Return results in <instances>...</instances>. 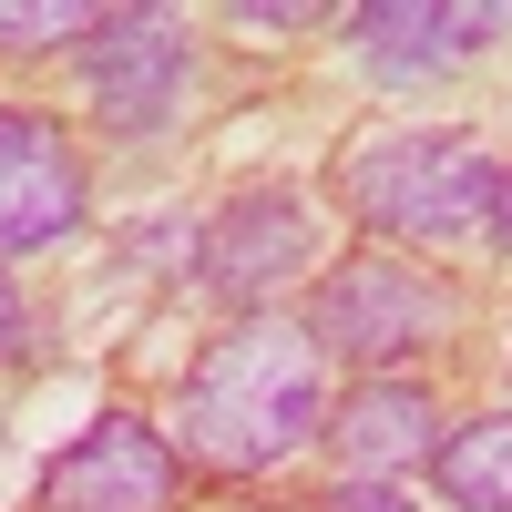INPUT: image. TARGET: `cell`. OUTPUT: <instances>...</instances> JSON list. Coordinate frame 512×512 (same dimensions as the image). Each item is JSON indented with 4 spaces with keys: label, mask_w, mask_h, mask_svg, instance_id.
<instances>
[{
    "label": "cell",
    "mask_w": 512,
    "mask_h": 512,
    "mask_svg": "<svg viewBox=\"0 0 512 512\" xmlns=\"http://www.w3.org/2000/svg\"><path fill=\"white\" fill-rule=\"evenodd\" d=\"M431 482H441V502H461V512H512V410L461 420V431L431 451Z\"/></svg>",
    "instance_id": "10"
},
{
    "label": "cell",
    "mask_w": 512,
    "mask_h": 512,
    "mask_svg": "<svg viewBox=\"0 0 512 512\" xmlns=\"http://www.w3.org/2000/svg\"><path fill=\"white\" fill-rule=\"evenodd\" d=\"M11 328H21V308H11V287H0V338H11Z\"/></svg>",
    "instance_id": "14"
},
{
    "label": "cell",
    "mask_w": 512,
    "mask_h": 512,
    "mask_svg": "<svg viewBox=\"0 0 512 512\" xmlns=\"http://www.w3.org/2000/svg\"><path fill=\"white\" fill-rule=\"evenodd\" d=\"M93 216L82 154L62 144L52 113H0V256H41Z\"/></svg>",
    "instance_id": "4"
},
{
    "label": "cell",
    "mask_w": 512,
    "mask_h": 512,
    "mask_svg": "<svg viewBox=\"0 0 512 512\" xmlns=\"http://www.w3.org/2000/svg\"><path fill=\"white\" fill-rule=\"evenodd\" d=\"M72 31H103V11H82V0H0V52H41V41H72Z\"/></svg>",
    "instance_id": "11"
},
{
    "label": "cell",
    "mask_w": 512,
    "mask_h": 512,
    "mask_svg": "<svg viewBox=\"0 0 512 512\" xmlns=\"http://www.w3.org/2000/svg\"><path fill=\"white\" fill-rule=\"evenodd\" d=\"M328 512H410V502H400L390 482H338V492H328Z\"/></svg>",
    "instance_id": "12"
},
{
    "label": "cell",
    "mask_w": 512,
    "mask_h": 512,
    "mask_svg": "<svg viewBox=\"0 0 512 512\" xmlns=\"http://www.w3.org/2000/svg\"><path fill=\"white\" fill-rule=\"evenodd\" d=\"M482 31H512V11H420V0H369V11H349V41H369L379 72H431L451 52H472Z\"/></svg>",
    "instance_id": "9"
},
{
    "label": "cell",
    "mask_w": 512,
    "mask_h": 512,
    "mask_svg": "<svg viewBox=\"0 0 512 512\" xmlns=\"http://www.w3.org/2000/svg\"><path fill=\"white\" fill-rule=\"evenodd\" d=\"M318 338L297 318H246L185 379V451L216 472H277L318 431Z\"/></svg>",
    "instance_id": "1"
},
{
    "label": "cell",
    "mask_w": 512,
    "mask_h": 512,
    "mask_svg": "<svg viewBox=\"0 0 512 512\" xmlns=\"http://www.w3.org/2000/svg\"><path fill=\"white\" fill-rule=\"evenodd\" d=\"M492 185L502 164L461 134H400V144H369L349 164V216L379 236H461L492 216Z\"/></svg>",
    "instance_id": "2"
},
{
    "label": "cell",
    "mask_w": 512,
    "mask_h": 512,
    "mask_svg": "<svg viewBox=\"0 0 512 512\" xmlns=\"http://www.w3.org/2000/svg\"><path fill=\"white\" fill-rule=\"evenodd\" d=\"M185 21L164 11H113L93 31V52H82V82H93V113L113 123V134H154L164 113H175L185 93Z\"/></svg>",
    "instance_id": "6"
},
{
    "label": "cell",
    "mask_w": 512,
    "mask_h": 512,
    "mask_svg": "<svg viewBox=\"0 0 512 512\" xmlns=\"http://www.w3.org/2000/svg\"><path fill=\"white\" fill-rule=\"evenodd\" d=\"M431 328H441V287L420 277V267H400V256H349V267H328L318 318H308L318 349H349L359 369L410 359Z\"/></svg>",
    "instance_id": "3"
},
{
    "label": "cell",
    "mask_w": 512,
    "mask_h": 512,
    "mask_svg": "<svg viewBox=\"0 0 512 512\" xmlns=\"http://www.w3.org/2000/svg\"><path fill=\"white\" fill-rule=\"evenodd\" d=\"M308 246H318V226H308V205H297L287 185L277 195H236L216 216V236H205V277L256 297V287H277L287 267H308Z\"/></svg>",
    "instance_id": "8"
},
{
    "label": "cell",
    "mask_w": 512,
    "mask_h": 512,
    "mask_svg": "<svg viewBox=\"0 0 512 512\" xmlns=\"http://www.w3.org/2000/svg\"><path fill=\"white\" fill-rule=\"evenodd\" d=\"M175 502V451L154 420L103 410L52 472H41V512H164Z\"/></svg>",
    "instance_id": "5"
},
{
    "label": "cell",
    "mask_w": 512,
    "mask_h": 512,
    "mask_svg": "<svg viewBox=\"0 0 512 512\" xmlns=\"http://www.w3.org/2000/svg\"><path fill=\"white\" fill-rule=\"evenodd\" d=\"M492 236L512 246V164H502V185H492Z\"/></svg>",
    "instance_id": "13"
},
{
    "label": "cell",
    "mask_w": 512,
    "mask_h": 512,
    "mask_svg": "<svg viewBox=\"0 0 512 512\" xmlns=\"http://www.w3.org/2000/svg\"><path fill=\"white\" fill-rule=\"evenodd\" d=\"M328 451H338V482H379V472L431 461L441 451L431 390H410V379H359V390L328 410Z\"/></svg>",
    "instance_id": "7"
}]
</instances>
